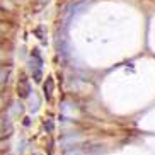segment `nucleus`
<instances>
[{"instance_id":"nucleus-1","label":"nucleus","mask_w":155,"mask_h":155,"mask_svg":"<svg viewBox=\"0 0 155 155\" xmlns=\"http://www.w3.org/2000/svg\"><path fill=\"white\" fill-rule=\"evenodd\" d=\"M21 84H22V87L19 89V92H21V97H26L29 94V85H28V80L22 77V80H21Z\"/></svg>"}]
</instances>
